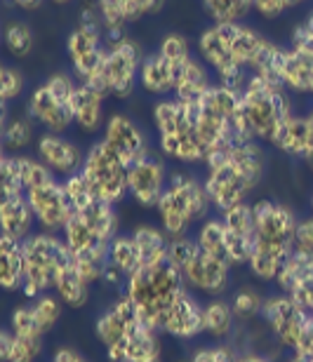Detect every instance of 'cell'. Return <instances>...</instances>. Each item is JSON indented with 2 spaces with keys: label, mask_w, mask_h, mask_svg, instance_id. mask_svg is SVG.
I'll return each mask as SVG.
<instances>
[{
  "label": "cell",
  "mask_w": 313,
  "mask_h": 362,
  "mask_svg": "<svg viewBox=\"0 0 313 362\" xmlns=\"http://www.w3.org/2000/svg\"><path fill=\"white\" fill-rule=\"evenodd\" d=\"M268 146L288 158L307 163L313 156V122L309 120V115H290L280 125L278 132H275Z\"/></svg>",
  "instance_id": "484cf974"
},
{
  "label": "cell",
  "mask_w": 313,
  "mask_h": 362,
  "mask_svg": "<svg viewBox=\"0 0 313 362\" xmlns=\"http://www.w3.org/2000/svg\"><path fill=\"white\" fill-rule=\"evenodd\" d=\"M35 122L31 120V115L26 111L19 115H10V118H3V151L5 153L19 156L26 153L28 146H35Z\"/></svg>",
  "instance_id": "d6a6232c"
},
{
  "label": "cell",
  "mask_w": 313,
  "mask_h": 362,
  "mask_svg": "<svg viewBox=\"0 0 313 362\" xmlns=\"http://www.w3.org/2000/svg\"><path fill=\"white\" fill-rule=\"evenodd\" d=\"M212 200L207 195L205 181L195 172L179 168L170 172L165 193L156 205L158 226L170 238L191 235V228H198L203 221L210 219Z\"/></svg>",
  "instance_id": "52a82bcc"
},
{
  "label": "cell",
  "mask_w": 313,
  "mask_h": 362,
  "mask_svg": "<svg viewBox=\"0 0 313 362\" xmlns=\"http://www.w3.org/2000/svg\"><path fill=\"white\" fill-rule=\"evenodd\" d=\"M283 47L247 21L207 24L195 38V54L212 71L215 83L243 90L250 76L278 81Z\"/></svg>",
  "instance_id": "6da1fadb"
},
{
  "label": "cell",
  "mask_w": 313,
  "mask_h": 362,
  "mask_svg": "<svg viewBox=\"0 0 313 362\" xmlns=\"http://www.w3.org/2000/svg\"><path fill=\"white\" fill-rule=\"evenodd\" d=\"M311 214H313V195H311Z\"/></svg>",
  "instance_id": "816d5d0a"
},
{
  "label": "cell",
  "mask_w": 313,
  "mask_h": 362,
  "mask_svg": "<svg viewBox=\"0 0 313 362\" xmlns=\"http://www.w3.org/2000/svg\"><path fill=\"white\" fill-rule=\"evenodd\" d=\"M273 285L278 287V292L288 294L309 315V320H313V255L295 252Z\"/></svg>",
  "instance_id": "603a6c76"
},
{
  "label": "cell",
  "mask_w": 313,
  "mask_h": 362,
  "mask_svg": "<svg viewBox=\"0 0 313 362\" xmlns=\"http://www.w3.org/2000/svg\"><path fill=\"white\" fill-rule=\"evenodd\" d=\"M261 322L268 329V334L283 351H297V346L302 344L304 334L309 329V315L290 299L288 294H271L266 296L264 310H261Z\"/></svg>",
  "instance_id": "e0dca14e"
},
{
  "label": "cell",
  "mask_w": 313,
  "mask_h": 362,
  "mask_svg": "<svg viewBox=\"0 0 313 362\" xmlns=\"http://www.w3.org/2000/svg\"><path fill=\"white\" fill-rule=\"evenodd\" d=\"M158 332L174 341H193V339L203 337V303L198 296H193L191 289H186L172 303L160 320Z\"/></svg>",
  "instance_id": "cb8c5ba5"
},
{
  "label": "cell",
  "mask_w": 313,
  "mask_h": 362,
  "mask_svg": "<svg viewBox=\"0 0 313 362\" xmlns=\"http://www.w3.org/2000/svg\"><path fill=\"white\" fill-rule=\"evenodd\" d=\"M90 287L92 285L80 275L78 266L74 264V257H71V252H69V259H67V264L62 266L59 275H57L52 292L59 296V301L64 306L76 310V308L87 306V301H90Z\"/></svg>",
  "instance_id": "4dcf8cb0"
},
{
  "label": "cell",
  "mask_w": 313,
  "mask_h": 362,
  "mask_svg": "<svg viewBox=\"0 0 313 362\" xmlns=\"http://www.w3.org/2000/svg\"><path fill=\"white\" fill-rule=\"evenodd\" d=\"M167 262L181 273L186 287L207 299H220L231 289V266L210 257L195 243V238H172Z\"/></svg>",
  "instance_id": "30bf717a"
},
{
  "label": "cell",
  "mask_w": 313,
  "mask_h": 362,
  "mask_svg": "<svg viewBox=\"0 0 313 362\" xmlns=\"http://www.w3.org/2000/svg\"><path fill=\"white\" fill-rule=\"evenodd\" d=\"M106 33L101 24L99 10H87L80 7L78 24L67 38V59L71 66V74L76 76L78 83L90 85L99 76L101 64L106 57Z\"/></svg>",
  "instance_id": "9a60e30c"
},
{
  "label": "cell",
  "mask_w": 313,
  "mask_h": 362,
  "mask_svg": "<svg viewBox=\"0 0 313 362\" xmlns=\"http://www.w3.org/2000/svg\"><path fill=\"white\" fill-rule=\"evenodd\" d=\"M238 362H271V358L264 356V353H259V351H240V358Z\"/></svg>",
  "instance_id": "c3c4849f"
},
{
  "label": "cell",
  "mask_w": 313,
  "mask_h": 362,
  "mask_svg": "<svg viewBox=\"0 0 313 362\" xmlns=\"http://www.w3.org/2000/svg\"><path fill=\"white\" fill-rule=\"evenodd\" d=\"M5 3L12 5V7H17V10L33 12V10H38V7H42L45 0H5Z\"/></svg>",
  "instance_id": "7dc6e473"
},
{
  "label": "cell",
  "mask_w": 313,
  "mask_h": 362,
  "mask_svg": "<svg viewBox=\"0 0 313 362\" xmlns=\"http://www.w3.org/2000/svg\"><path fill=\"white\" fill-rule=\"evenodd\" d=\"M106 42L108 47L104 64H101L99 76L90 83V88L99 90L106 99L125 101L140 90V69L144 62V52L140 42L130 38V35Z\"/></svg>",
  "instance_id": "5bb4252c"
},
{
  "label": "cell",
  "mask_w": 313,
  "mask_h": 362,
  "mask_svg": "<svg viewBox=\"0 0 313 362\" xmlns=\"http://www.w3.org/2000/svg\"><path fill=\"white\" fill-rule=\"evenodd\" d=\"M195 243L203 252H207L210 257L220 259V262L229 264V233H227V223L222 216H210L195 228Z\"/></svg>",
  "instance_id": "e575fe53"
},
{
  "label": "cell",
  "mask_w": 313,
  "mask_h": 362,
  "mask_svg": "<svg viewBox=\"0 0 313 362\" xmlns=\"http://www.w3.org/2000/svg\"><path fill=\"white\" fill-rule=\"evenodd\" d=\"M292 353H300L302 358H307L309 362H313V320L309 325L307 334H304V339H302V344L297 346V351H292Z\"/></svg>",
  "instance_id": "bcb514c9"
},
{
  "label": "cell",
  "mask_w": 313,
  "mask_h": 362,
  "mask_svg": "<svg viewBox=\"0 0 313 362\" xmlns=\"http://www.w3.org/2000/svg\"><path fill=\"white\" fill-rule=\"evenodd\" d=\"M240 111L252 141L268 146L283 122L295 113L292 94L278 81L250 76V81L240 90Z\"/></svg>",
  "instance_id": "ba28073f"
},
{
  "label": "cell",
  "mask_w": 313,
  "mask_h": 362,
  "mask_svg": "<svg viewBox=\"0 0 313 362\" xmlns=\"http://www.w3.org/2000/svg\"><path fill=\"white\" fill-rule=\"evenodd\" d=\"M264 303H266V296L259 292L257 287H240L238 292L231 296V308L238 317V322H252V320H259L261 317V310H264Z\"/></svg>",
  "instance_id": "f35d334b"
},
{
  "label": "cell",
  "mask_w": 313,
  "mask_h": 362,
  "mask_svg": "<svg viewBox=\"0 0 313 362\" xmlns=\"http://www.w3.org/2000/svg\"><path fill=\"white\" fill-rule=\"evenodd\" d=\"M193 113L198 134L207 148V158L224 148L252 141L243 122V111H240V90L215 83L193 104Z\"/></svg>",
  "instance_id": "8992f818"
},
{
  "label": "cell",
  "mask_w": 313,
  "mask_h": 362,
  "mask_svg": "<svg viewBox=\"0 0 313 362\" xmlns=\"http://www.w3.org/2000/svg\"><path fill=\"white\" fill-rule=\"evenodd\" d=\"M55 5H69V3H74V0H52Z\"/></svg>",
  "instance_id": "f907efd6"
},
{
  "label": "cell",
  "mask_w": 313,
  "mask_h": 362,
  "mask_svg": "<svg viewBox=\"0 0 313 362\" xmlns=\"http://www.w3.org/2000/svg\"><path fill=\"white\" fill-rule=\"evenodd\" d=\"M80 175L90 184L94 195L115 207L127 198V165L101 139L87 146Z\"/></svg>",
  "instance_id": "2e32d148"
},
{
  "label": "cell",
  "mask_w": 313,
  "mask_h": 362,
  "mask_svg": "<svg viewBox=\"0 0 313 362\" xmlns=\"http://www.w3.org/2000/svg\"><path fill=\"white\" fill-rule=\"evenodd\" d=\"M167 179H170L167 160L158 151H151L127 168V198L144 209H156L165 193Z\"/></svg>",
  "instance_id": "d6986e66"
},
{
  "label": "cell",
  "mask_w": 313,
  "mask_h": 362,
  "mask_svg": "<svg viewBox=\"0 0 313 362\" xmlns=\"http://www.w3.org/2000/svg\"><path fill=\"white\" fill-rule=\"evenodd\" d=\"M240 351L231 341H212L195 349L186 360L188 362H238Z\"/></svg>",
  "instance_id": "60d3db41"
},
{
  "label": "cell",
  "mask_w": 313,
  "mask_h": 362,
  "mask_svg": "<svg viewBox=\"0 0 313 362\" xmlns=\"http://www.w3.org/2000/svg\"><path fill=\"white\" fill-rule=\"evenodd\" d=\"M288 45H295V47H307L313 52V7L307 12V17H304L300 24L292 28V33H290V42Z\"/></svg>",
  "instance_id": "ee69618b"
},
{
  "label": "cell",
  "mask_w": 313,
  "mask_h": 362,
  "mask_svg": "<svg viewBox=\"0 0 313 362\" xmlns=\"http://www.w3.org/2000/svg\"><path fill=\"white\" fill-rule=\"evenodd\" d=\"M3 45L7 49V54L14 57V59H26V57H31L35 47V35L31 31V26L21 19L7 21L5 31H3Z\"/></svg>",
  "instance_id": "74e56055"
},
{
  "label": "cell",
  "mask_w": 313,
  "mask_h": 362,
  "mask_svg": "<svg viewBox=\"0 0 313 362\" xmlns=\"http://www.w3.org/2000/svg\"><path fill=\"white\" fill-rule=\"evenodd\" d=\"M26 90V76L21 74V69L17 66H3L0 69V101L5 104H12L17 101Z\"/></svg>",
  "instance_id": "b9f144b4"
},
{
  "label": "cell",
  "mask_w": 313,
  "mask_h": 362,
  "mask_svg": "<svg viewBox=\"0 0 313 362\" xmlns=\"http://www.w3.org/2000/svg\"><path fill=\"white\" fill-rule=\"evenodd\" d=\"M288 362H309L307 358H302L300 353H290V358H288Z\"/></svg>",
  "instance_id": "681fc988"
},
{
  "label": "cell",
  "mask_w": 313,
  "mask_h": 362,
  "mask_svg": "<svg viewBox=\"0 0 313 362\" xmlns=\"http://www.w3.org/2000/svg\"><path fill=\"white\" fill-rule=\"evenodd\" d=\"M186 289L188 287L181 273L165 259V262L144 266V269L130 275L125 287H123V294L135 303V308L140 310L144 320L158 329L163 315Z\"/></svg>",
  "instance_id": "9c48e42d"
},
{
  "label": "cell",
  "mask_w": 313,
  "mask_h": 362,
  "mask_svg": "<svg viewBox=\"0 0 313 362\" xmlns=\"http://www.w3.org/2000/svg\"><path fill=\"white\" fill-rule=\"evenodd\" d=\"M76 88L78 81L74 74L55 71L28 92L24 111L31 115V120L42 132L67 134L74 127L71 99H74Z\"/></svg>",
  "instance_id": "8fae6325"
},
{
  "label": "cell",
  "mask_w": 313,
  "mask_h": 362,
  "mask_svg": "<svg viewBox=\"0 0 313 362\" xmlns=\"http://www.w3.org/2000/svg\"><path fill=\"white\" fill-rule=\"evenodd\" d=\"M35 219L26 193H0V235L26 240L33 233Z\"/></svg>",
  "instance_id": "83f0119b"
},
{
  "label": "cell",
  "mask_w": 313,
  "mask_h": 362,
  "mask_svg": "<svg viewBox=\"0 0 313 362\" xmlns=\"http://www.w3.org/2000/svg\"><path fill=\"white\" fill-rule=\"evenodd\" d=\"M28 306H31V313L35 317V322H38V327L45 332V334H50V332L57 327V322H59L64 303L59 301L57 294H42L38 299H31Z\"/></svg>",
  "instance_id": "ab89813d"
},
{
  "label": "cell",
  "mask_w": 313,
  "mask_h": 362,
  "mask_svg": "<svg viewBox=\"0 0 313 362\" xmlns=\"http://www.w3.org/2000/svg\"><path fill=\"white\" fill-rule=\"evenodd\" d=\"M99 139L104 141L106 146L127 165V168L154 151L151 148V141H149L147 132H144L140 122H137L135 118H130L127 113H111L108 115Z\"/></svg>",
  "instance_id": "ffe728a7"
},
{
  "label": "cell",
  "mask_w": 313,
  "mask_h": 362,
  "mask_svg": "<svg viewBox=\"0 0 313 362\" xmlns=\"http://www.w3.org/2000/svg\"><path fill=\"white\" fill-rule=\"evenodd\" d=\"M104 104L106 97L99 90H94L85 83H78L74 99H71V115H74V127L80 134H101L108 118Z\"/></svg>",
  "instance_id": "4316f807"
},
{
  "label": "cell",
  "mask_w": 313,
  "mask_h": 362,
  "mask_svg": "<svg viewBox=\"0 0 313 362\" xmlns=\"http://www.w3.org/2000/svg\"><path fill=\"white\" fill-rule=\"evenodd\" d=\"M295 252H302V255H313V214L304 216V219H300V223H297Z\"/></svg>",
  "instance_id": "f6af8a7d"
},
{
  "label": "cell",
  "mask_w": 313,
  "mask_h": 362,
  "mask_svg": "<svg viewBox=\"0 0 313 362\" xmlns=\"http://www.w3.org/2000/svg\"><path fill=\"white\" fill-rule=\"evenodd\" d=\"M266 170L268 158L264 144L259 141L238 144V146L212 153L203 165V181H205L212 207L222 214L247 202L264 181Z\"/></svg>",
  "instance_id": "7a4b0ae2"
},
{
  "label": "cell",
  "mask_w": 313,
  "mask_h": 362,
  "mask_svg": "<svg viewBox=\"0 0 313 362\" xmlns=\"http://www.w3.org/2000/svg\"><path fill=\"white\" fill-rule=\"evenodd\" d=\"M165 0H99V17L106 40L123 38L125 28L137 21L154 17L163 10Z\"/></svg>",
  "instance_id": "7402d4cb"
},
{
  "label": "cell",
  "mask_w": 313,
  "mask_h": 362,
  "mask_svg": "<svg viewBox=\"0 0 313 362\" xmlns=\"http://www.w3.org/2000/svg\"><path fill=\"white\" fill-rule=\"evenodd\" d=\"M35 158L52 172L57 179H69L78 175L83 170L85 163V151L80 148L74 139H69L67 134H55V132H40L35 139Z\"/></svg>",
  "instance_id": "44dd1931"
},
{
  "label": "cell",
  "mask_w": 313,
  "mask_h": 362,
  "mask_svg": "<svg viewBox=\"0 0 313 362\" xmlns=\"http://www.w3.org/2000/svg\"><path fill=\"white\" fill-rule=\"evenodd\" d=\"M132 238L137 243V250H140L142 269L144 266L160 264L167 259L172 238L167 235L160 226H154V223H140V226L132 228Z\"/></svg>",
  "instance_id": "1f68e13d"
},
{
  "label": "cell",
  "mask_w": 313,
  "mask_h": 362,
  "mask_svg": "<svg viewBox=\"0 0 313 362\" xmlns=\"http://www.w3.org/2000/svg\"><path fill=\"white\" fill-rule=\"evenodd\" d=\"M151 122L156 127L158 153L179 168H203L207 148L198 134L193 104L177 97L156 99L151 106Z\"/></svg>",
  "instance_id": "5b68a950"
},
{
  "label": "cell",
  "mask_w": 313,
  "mask_h": 362,
  "mask_svg": "<svg viewBox=\"0 0 313 362\" xmlns=\"http://www.w3.org/2000/svg\"><path fill=\"white\" fill-rule=\"evenodd\" d=\"M195 52L191 49L186 35L181 33H167L158 42V49L151 54H144L142 69H140V90L154 99L174 97L179 71L191 59Z\"/></svg>",
  "instance_id": "4fadbf2b"
},
{
  "label": "cell",
  "mask_w": 313,
  "mask_h": 362,
  "mask_svg": "<svg viewBox=\"0 0 313 362\" xmlns=\"http://www.w3.org/2000/svg\"><path fill=\"white\" fill-rule=\"evenodd\" d=\"M278 83L292 97L313 99V52L307 47L285 45L278 62Z\"/></svg>",
  "instance_id": "d4e9b609"
},
{
  "label": "cell",
  "mask_w": 313,
  "mask_h": 362,
  "mask_svg": "<svg viewBox=\"0 0 313 362\" xmlns=\"http://www.w3.org/2000/svg\"><path fill=\"white\" fill-rule=\"evenodd\" d=\"M236 322L238 317L231 308V301L224 296L203 303V337H207L210 341H229L234 337Z\"/></svg>",
  "instance_id": "f1b7e54d"
},
{
  "label": "cell",
  "mask_w": 313,
  "mask_h": 362,
  "mask_svg": "<svg viewBox=\"0 0 313 362\" xmlns=\"http://www.w3.org/2000/svg\"><path fill=\"white\" fill-rule=\"evenodd\" d=\"M108 264L113 269H118L125 278H130L132 273L142 269V259H140V250H137V243L132 233H118L108 245Z\"/></svg>",
  "instance_id": "d590c367"
},
{
  "label": "cell",
  "mask_w": 313,
  "mask_h": 362,
  "mask_svg": "<svg viewBox=\"0 0 313 362\" xmlns=\"http://www.w3.org/2000/svg\"><path fill=\"white\" fill-rule=\"evenodd\" d=\"M254 238L252 255L247 262L252 278L259 282H275L278 273L295 255V233L300 216L280 200H254Z\"/></svg>",
  "instance_id": "277c9868"
},
{
  "label": "cell",
  "mask_w": 313,
  "mask_h": 362,
  "mask_svg": "<svg viewBox=\"0 0 313 362\" xmlns=\"http://www.w3.org/2000/svg\"><path fill=\"white\" fill-rule=\"evenodd\" d=\"M200 7L210 24L245 21L252 14V0H200Z\"/></svg>",
  "instance_id": "8d00e7d4"
},
{
  "label": "cell",
  "mask_w": 313,
  "mask_h": 362,
  "mask_svg": "<svg viewBox=\"0 0 313 362\" xmlns=\"http://www.w3.org/2000/svg\"><path fill=\"white\" fill-rule=\"evenodd\" d=\"M69 259V247L59 233H31L24 240V285L21 292L28 301L50 294L57 275Z\"/></svg>",
  "instance_id": "7c38bea8"
},
{
  "label": "cell",
  "mask_w": 313,
  "mask_h": 362,
  "mask_svg": "<svg viewBox=\"0 0 313 362\" xmlns=\"http://www.w3.org/2000/svg\"><path fill=\"white\" fill-rule=\"evenodd\" d=\"M307 3H311V0H252V14H257L264 21H278L288 12Z\"/></svg>",
  "instance_id": "7bdbcfd3"
},
{
  "label": "cell",
  "mask_w": 313,
  "mask_h": 362,
  "mask_svg": "<svg viewBox=\"0 0 313 362\" xmlns=\"http://www.w3.org/2000/svg\"><path fill=\"white\" fill-rule=\"evenodd\" d=\"M45 339L19 337L7 327L0 332V360L3 362H35L42 356Z\"/></svg>",
  "instance_id": "836d02e7"
},
{
  "label": "cell",
  "mask_w": 313,
  "mask_h": 362,
  "mask_svg": "<svg viewBox=\"0 0 313 362\" xmlns=\"http://www.w3.org/2000/svg\"><path fill=\"white\" fill-rule=\"evenodd\" d=\"M26 200H28V205H31L35 226L40 230H45V233L62 235V230L67 228L69 219L74 216L64 181L57 177H50L28 188Z\"/></svg>",
  "instance_id": "ac0fdd59"
},
{
  "label": "cell",
  "mask_w": 313,
  "mask_h": 362,
  "mask_svg": "<svg viewBox=\"0 0 313 362\" xmlns=\"http://www.w3.org/2000/svg\"><path fill=\"white\" fill-rule=\"evenodd\" d=\"M24 285V240L0 235V287L5 292H21Z\"/></svg>",
  "instance_id": "f546056e"
},
{
  "label": "cell",
  "mask_w": 313,
  "mask_h": 362,
  "mask_svg": "<svg viewBox=\"0 0 313 362\" xmlns=\"http://www.w3.org/2000/svg\"><path fill=\"white\" fill-rule=\"evenodd\" d=\"M94 337L108 362H163L160 332L144 320L125 294L94 320Z\"/></svg>",
  "instance_id": "3957f363"
},
{
  "label": "cell",
  "mask_w": 313,
  "mask_h": 362,
  "mask_svg": "<svg viewBox=\"0 0 313 362\" xmlns=\"http://www.w3.org/2000/svg\"><path fill=\"white\" fill-rule=\"evenodd\" d=\"M181 362H188V360H181Z\"/></svg>",
  "instance_id": "f5cc1de1"
}]
</instances>
